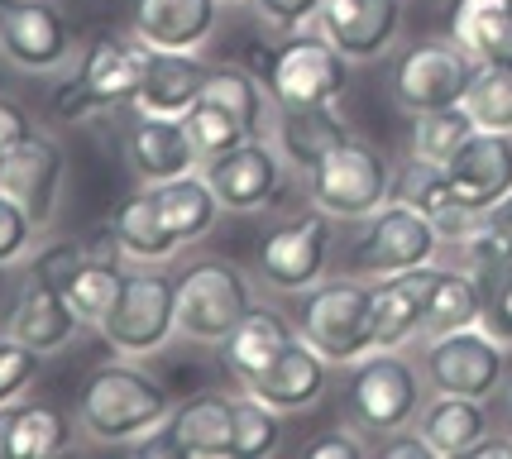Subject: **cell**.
<instances>
[{
	"label": "cell",
	"instance_id": "6da1fadb",
	"mask_svg": "<svg viewBox=\"0 0 512 459\" xmlns=\"http://www.w3.org/2000/svg\"><path fill=\"white\" fill-rule=\"evenodd\" d=\"M168 416H173L168 388L144 369H134L130 359L91 369L82 393H77V426L96 445H134L154 426H163Z\"/></svg>",
	"mask_w": 512,
	"mask_h": 459
},
{
	"label": "cell",
	"instance_id": "7a4b0ae2",
	"mask_svg": "<svg viewBox=\"0 0 512 459\" xmlns=\"http://www.w3.org/2000/svg\"><path fill=\"white\" fill-rule=\"evenodd\" d=\"M144 63H149V44L144 39H120V34H101L77 53V67L63 87L53 91V115L67 125H82L101 110L134 106L139 82H144Z\"/></svg>",
	"mask_w": 512,
	"mask_h": 459
},
{
	"label": "cell",
	"instance_id": "3957f363",
	"mask_svg": "<svg viewBox=\"0 0 512 459\" xmlns=\"http://www.w3.org/2000/svg\"><path fill=\"white\" fill-rule=\"evenodd\" d=\"M297 335L340 369L359 364L374 354V287L355 273L321 278L297 297Z\"/></svg>",
	"mask_w": 512,
	"mask_h": 459
},
{
	"label": "cell",
	"instance_id": "277c9868",
	"mask_svg": "<svg viewBox=\"0 0 512 459\" xmlns=\"http://www.w3.org/2000/svg\"><path fill=\"white\" fill-rule=\"evenodd\" d=\"M307 192L331 220H369L393 197V168L369 139L350 134L307 173Z\"/></svg>",
	"mask_w": 512,
	"mask_h": 459
},
{
	"label": "cell",
	"instance_id": "5b68a950",
	"mask_svg": "<svg viewBox=\"0 0 512 459\" xmlns=\"http://www.w3.org/2000/svg\"><path fill=\"white\" fill-rule=\"evenodd\" d=\"M178 335V278L158 273V263H139L125 273L120 302L101 326L106 350L120 359H149Z\"/></svg>",
	"mask_w": 512,
	"mask_h": 459
},
{
	"label": "cell",
	"instance_id": "8992f818",
	"mask_svg": "<svg viewBox=\"0 0 512 459\" xmlns=\"http://www.w3.org/2000/svg\"><path fill=\"white\" fill-rule=\"evenodd\" d=\"M441 244L446 240H441L436 220L422 216L417 206L388 201L369 220H359V235L350 240L340 263L355 278H388V273H407V268L436 263Z\"/></svg>",
	"mask_w": 512,
	"mask_h": 459
},
{
	"label": "cell",
	"instance_id": "52a82bcc",
	"mask_svg": "<svg viewBox=\"0 0 512 459\" xmlns=\"http://www.w3.org/2000/svg\"><path fill=\"white\" fill-rule=\"evenodd\" d=\"M254 311L249 278L230 259H197L178 278V335L192 345H221Z\"/></svg>",
	"mask_w": 512,
	"mask_h": 459
},
{
	"label": "cell",
	"instance_id": "ba28073f",
	"mask_svg": "<svg viewBox=\"0 0 512 459\" xmlns=\"http://www.w3.org/2000/svg\"><path fill=\"white\" fill-rule=\"evenodd\" d=\"M273 106H335L350 87V58L316 29V34H288L273 48V67L264 77Z\"/></svg>",
	"mask_w": 512,
	"mask_h": 459
},
{
	"label": "cell",
	"instance_id": "9c48e42d",
	"mask_svg": "<svg viewBox=\"0 0 512 459\" xmlns=\"http://www.w3.org/2000/svg\"><path fill=\"white\" fill-rule=\"evenodd\" d=\"M345 407H350V421L359 431L388 436V431L407 426L412 416L422 412V373L398 350L364 354L355 364V373H350Z\"/></svg>",
	"mask_w": 512,
	"mask_h": 459
},
{
	"label": "cell",
	"instance_id": "30bf717a",
	"mask_svg": "<svg viewBox=\"0 0 512 459\" xmlns=\"http://www.w3.org/2000/svg\"><path fill=\"white\" fill-rule=\"evenodd\" d=\"M474 72H479V63L455 39H426V44H412L398 53L388 91L407 115H426V110L460 106Z\"/></svg>",
	"mask_w": 512,
	"mask_h": 459
},
{
	"label": "cell",
	"instance_id": "8fae6325",
	"mask_svg": "<svg viewBox=\"0 0 512 459\" xmlns=\"http://www.w3.org/2000/svg\"><path fill=\"white\" fill-rule=\"evenodd\" d=\"M422 373L436 393L489 402V397L503 388L508 345H498L489 330H479V326L450 330V335H431L422 350Z\"/></svg>",
	"mask_w": 512,
	"mask_h": 459
},
{
	"label": "cell",
	"instance_id": "7c38bea8",
	"mask_svg": "<svg viewBox=\"0 0 512 459\" xmlns=\"http://www.w3.org/2000/svg\"><path fill=\"white\" fill-rule=\"evenodd\" d=\"M0 58L29 77H53L77 58L58 0H0Z\"/></svg>",
	"mask_w": 512,
	"mask_h": 459
},
{
	"label": "cell",
	"instance_id": "4fadbf2b",
	"mask_svg": "<svg viewBox=\"0 0 512 459\" xmlns=\"http://www.w3.org/2000/svg\"><path fill=\"white\" fill-rule=\"evenodd\" d=\"M259 278L273 292L302 297L307 287H316L331 268V216L326 211H307V216L283 220L278 230H268L259 244Z\"/></svg>",
	"mask_w": 512,
	"mask_h": 459
},
{
	"label": "cell",
	"instance_id": "5bb4252c",
	"mask_svg": "<svg viewBox=\"0 0 512 459\" xmlns=\"http://www.w3.org/2000/svg\"><path fill=\"white\" fill-rule=\"evenodd\" d=\"M283 168H288V158L278 153V144H268V139H245V144H235L230 153L221 158H211L206 163V182H211V192L221 197V211H235V216H254V211H264L278 201L283 192Z\"/></svg>",
	"mask_w": 512,
	"mask_h": 459
},
{
	"label": "cell",
	"instance_id": "9a60e30c",
	"mask_svg": "<svg viewBox=\"0 0 512 459\" xmlns=\"http://www.w3.org/2000/svg\"><path fill=\"white\" fill-rule=\"evenodd\" d=\"M120 153L130 163V173L144 182V187H158V182H173L182 173H197L201 153L187 134V120L178 115H144L134 110L120 130Z\"/></svg>",
	"mask_w": 512,
	"mask_h": 459
},
{
	"label": "cell",
	"instance_id": "2e32d148",
	"mask_svg": "<svg viewBox=\"0 0 512 459\" xmlns=\"http://www.w3.org/2000/svg\"><path fill=\"white\" fill-rule=\"evenodd\" d=\"M63 177H67V153L48 130H34L20 149L0 163V187L34 216L39 230H48L58 206H63Z\"/></svg>",
	"mask_w": 512,
	"mask_h": 459
},
{
	"label": "cell",
	"instance_id": "e0dca14e",
	"mask_svg": "<svg viewBox=\"0 0 512 459\" xmlns=\"http://www.w3.org/2000/svg\"><path fill=\"white\" fill-rule=\"evenodd\" d=\"M316 29L331 39L350 63H374L383 58L402 29L398 0H321Z\"/></svg>",
	"mask_w": 512,
	"mask_h": 459
},
{
	"label": "cell",
	"instance_id": "ac0fdd59",
	"mask_svg": "<svg viewBox=\"0 0 512 459\" xmlns=\"http://www.w3.org/2000/svg\"><path fill=\"white\" fill-rule=\"evenodd\" d=\"M446 177L455 197L484 216L493 201H503L512 192V134L474 130L465 139V149L446 163Z\"/></svg>",
	"mask_w": 512,
	"mask_h": 459
},
{
	"label": "cell",
	"instance_id": "d6986e66",
	"mask_svg": "<svg viewBox=\"0 0 512 459\" xmlns=\"http://www.w3.org/2000/svg\"><path fill=\"white\" fill-rule=\"evenodd\" d=\"M77 330H82V316L72 311L67 292L34 283V278L24 273L20 292H15V302H10V316H5V335L48 359V354L67 350V345L77 340Z\"/></svg>",
	"mask_w": 512,
	"mask_h": 459
},
{
	"label": "cell",
	"instance_id": "ffe728a7",
	"mask_svg": "<svg viewBox=\"0 0 512 459\" xmlns=\"http://www.w3.org/2000/svg\"><path fill=\"white\" fill-rule=\"evenodd\" d=\"M436 278V263L388 273L374 283V350H402L426 335V292Z\"/></svg>",
	"mask_w": 512,
	"mask_h": 459
},
{
	"label": "cell",
	"instance_id": "44dd1931",
	"mask_svg": "<svg viewBox=\"0 0 512 459\" xmlns=\"http://www.w3.org/2000/svg\"><path fill=\"white\" fill-rule=\"evenodd\" d=\"M326 383H331V359L321 350H312L302 335L292 340L288 350L278 354L273 364H268L254 383H245V393L264 397L268 407H278V412H307L316 407L321 397H326Z\"/></svg>",
	"mask_w": 512,
	"mask_h": 459
},
{
	"label": "cell",
	"instance_id": "7402d4cb",
	"mask_svg": "<svg viewBox=\"0 0 512 459\" xmlns=\"http://www.w3.org/2000/svg\"><path fill=\"white\" fill-rule=\"evenodd\" d=\"M221 24V0H134L130 34L149 48L197 53Z\"/></svg>",
	"mask_w": 512,
	"mask_h": 459
},
{
	"label": "cell",
	"instance_id": "603a6c76",
	"mask_svg": "<svg viewBox=\"0 0 512 459\" xmlns=\"http://www.w3.org/2000/svg\"><path fill=\"white\" fill-rule=\"evenodd\" d=\"M211 67L201 63L197 53H182V48H149V63H144V82L134 96L130 110L144 115H187L206 91Z\"/></svg>",
	"mask_w": 512,
	"mask_h": 459
},
{
	"label": "cell",
	"instance_id": "cb8c5ba5",
	"mask_svg": "<svg viewBox=\"0 0 512 459\" xmlns=\"http://www.w3.org/2000/svg\"><path fill=\"white\" fill-rule=\"evenodd\" d=\"M182 459H235V397L197 393L168 416Z\"/></svg>",
	"mask_w": 512,
	"mask_h": 459
},
{
	"label": "cell",
	"instance_id": "d4e9b609",
	"mask_svg": "<svg viewBox=\"0 0 512 459\" xmlns=\"http://www.w3.org/2000/svg\"><path fill=\"white\" fill-rule=\"evenodd\" d=\"M72 426L53 402H10L0 412V459H53L72 445Z\"/></svg>",
	"mask_w": 512,
	"mask_h": 459
},
{
	"label": "cell",
	"instance_id": "484cf974",
	"mask_svg": "<svg viewBox=\"0 0 512 459\" xmlns=\"http://www.w3.org/2000/svg\"><path fill=\"white\" fill-rule=\"evenodd\" d=\"M350 134H355L350 120H340L335 106H302V110L278 106V120H273V144L297 173H312L316 163Z\"/></svg>",
	"mask_w": 512,
	"mask_h": 459
},
{
	"label": "cell",
	"instance_id": "4316f807",
	"mask_svg": "<svg viewBox=\"0 0 512 459\" xmlns=\"http://www.w3.org/2000/svg\"><path fill=\"white\" fill-rule=\"evenodd\" d=\"M292 340H297V326H288V321H283L278 311H268V306H254L245 321L221 340V359L240 383H254L278 354L288 350Z\"/></svg>",
	"mask_w": 512,
	"mask_h": 459
},
{
	"label": "cell",
	"instance_id": "83f0119b",
	"mask_svg": "<svg viewBox=\"0 0 512 459\" xmlns=\"http://www.w3.org/2000/svg\"><path fill=\"white\" fill-rule=\"evenodd\" d=\"M450 39L465 48L474 63L512 67V0H455Z\"/></svg>",
	"mask_w": 512,
	"mask_h": 459
},
{
	"label": "cell",
	"instance_id": "f1b7e54d",
	"mask_svg": "<svg viewBox=\"0 0 512 459\" xmlns=\"http://www.w3.org/2000/svg\"><path fill=\"white\" fill-rule=\"evenodd\" d=\"M417 431H422L426 445L436 450V459H469V450L489 436V412H484V402H474V397L436 393L422 407V426H417Z\"/></svg>",
	"mask_w": 512,
	"mask_h": 459
},
{
	"label": "cell",
	"instance_id": "f546056e",
	"mask_svg": "<svg viewBox=\"0 0 512 459\" xmlns=\"http://www.w3.org/2000/svg\"><path fill=\"white\" fill-rule=\"evenodd\" d=\"M149 192H154V201H158L163 225L178 235V244L206 240V235L216 230V220H221V197L211 192L206 173H182V177H173V182L149 187Z\"/></svg>",
	"mask_w": 512,
	"mask_h": 459
},
{
	"label": "cell",
	"instance_id": "4dcf8cb0",
	"mask_svg": "<svg viewBox=\"0 0 512 459\" xmlns=\"http://www.w3.org/2000/svg\"><path fill=\"white\" fill-rule=\"evenodd\" d=\"M111 220H115V230H120V244H125V259L130 263H158V268H163V263L182 249L178 235L158 216V201L149 187L120 201V211H115Z\"/></svg>",
	"mask_w": 512,
	"mask_h": 459
},
{
	"label": "cell",
	"instance_id": "1f68e13d",
	"mask_svg": "<svg viewBox=\"0 0 512 459\" xmlns=\"http://www.w3.org/2000/svg\"><path fill=\"white\" fill-rule=\"evenodd\" d=\"M484 311V292L469 268H436L431 292H426V340L431 335H450V330L479 326Z\"/></svg>",
	"mask_w": 512,
	"mask_h": 459
},
{
	"label": "cell",
	"instance_id": "d6a6232c",
	"mask_svg": "<svg viewBox=\"0 0 512 459\" xmlns=\"http://www.w3.org/2000/svg\"><path fill=\"white\" fill-rule=\"evenodd\" d=\"M201 96H211L216 106H225L240 125H245L249 134H259L264 130V115H268V87L249 72L245 63H221V67H211V77H206V91Z\"/></svg>",
	"mask_w": 512,
	"mask_h": 459
},
{
	"label": "cell",
	"instance_id": "836d02e7",
	"mask_svg": "<svg viewBox=\"0 0 512 459\" xmlns=\"http://www.w3.org/2000/svg\"><path fill=\"white\" fill-rule=\"evenodd\" d=\"M474 130H479V125L465 115V106L426 110V115H412V139H407V149H412V158H422V163L446 168L450 158L465 149V139Z\"/></svg>",
	"mask_w": 512,
	"mask_h": 459
},
{
	"label": "cell",
	"instance_id": "e575fe53",
	"mask_svg": "<svg viewBox=\"0 0 512 459\" xmlns=\"http://www.w3.org/2000/svg\"><path fill=\"white\" fill-rule=\"evenodd\" d=\"M465 115L479 130L512 134V67L508 63H479L474 82L465 91Z\"/></svg>",
	"mask_w": 512,
	"mask_h": 459
},
{
	"label": "cell",
	"instance_id": "d590c367",
	"mask_svg": "<svg viewBox=\"0 0 512 459\" xmlns=\"http://www.w3.org/2000/svg\"><path fill=\"white\" fill-rule=\"evenodd\" d=\"M120 287H125V263H82L77 278L67 283V302L82 316V326L101 330L120 302Z\"/></svg>",
	"mask_w": 512,
	"mask_h": 459
},
{
	"label": "cell",
	"instance_id": "8d00e7d4",
	"mask_svg": "<svg viewBox=\"0 0 512 459\" xmlns=\"http://www.w3.org/2000/svg\"><path fill=\"white\" fill-rule=\"evenodd\" d=\"M278 445H283V412L254 393L235 397V459L278 455Z\"/></svg>",
	"mask_w": 512,
	"mask_h": 459
},
{
	"label": "cell",
	"instance_id": "74e56055",
	"mask_svg": "<svg viewBox=\"0 0 512 459\" xmlns=\"http://www.w3.org/2000/svg\"><path fill=\"white\" fill-rule=\"evenodd\" d=\"M187 120V134H192V144H197L201 163H211V158H221V153H230L235 144H245V139H254V134L230 115L225 106H216L211 96H201L197 106L182 115Z\"/></svg>",
	"mask_w": 512,
	"mask_h": 459
},
{
	"label": "cell",
	"instance_id": "f35d334b",
	"mask_svg": "<svg viewBox=\"0 0 512 459\" xmlns=\"http://www.w3.org/2000/svg\"><path fill=\"white\" fill-rule=\"evenodd\" d=\"M39 364H44V354L39 350H29V345H20V340L0 335V412H5L10 402H20V397L34 388Z\"/></svg>",
	"mask_w": 512,
	"mask_h": 459
},
{
	"label": "cell",
	"instance_id": "ab89813d",
	"mask_svg": "<svg viewBox=\"0 0 512 459\" xmlns=\"http://www.w3.org/2000/svg\"><path fill=\"white\" fill-rule=\"evenodd\" d=\"M34 235H44V230L34 225V216L24 211L20 201L0 187V268H15L20 259H29Z\"/></svg>",
	"mask_w": 512,
	"mask_h": 459
},
{
	"label": "cell",
	"instance_id": "60d3db41",
	"mask_svg": "<svg viewBox=\"0 0 512 459\" xmlns=\"http://www.w3.org/2000/svg\"><path fill=\"white\" fill-rule=\"evenodd\" d=\"M82 240H53L44 244V249H34L29 254V278L44 287H58V292H67V283L77 278V268H82Z\"/></svg>",
	"mask_w": 512,
	"mask_h": 459
},
{
	"label": "cell",
	"instance_id": "b9f144b4",
	"mask_svg": "<svg viewBox=\"0 0 512 459\" xmlns=\"http://www.w3.org/2000/svg\"><path fill=\"white\" fill-rule=\"evenodd\" d=\"M254 10H259V20L268 29H278V34H297V29H307L316 24V10H321V0H249Z\"/></svg>",
	"mask_w": 512,
	"mask_h": 459
},
{
	"label": "cell",
	"instance_id": "7bdbcfd3",
	"mask_svg": "<svg viewBox=\"0 0 512 459\" xmlns=\"http://www.w3.org/2000/svg\"><path fill=\"white\" fill-rule=\"evenodd\" d=\"M34 130H39V125L29 120V110H24L15 96H0V163H5L10 153L20 149V144H24V139H29Z\"/></svg>",
	"mask_w": 512,
	"mask_h": 459
},
{
	"label": "cell",
	"instance_id": "ee69618b",
	"mask_svg": "<svg viewBox=\"0 0 512 459\" xmlns=\"http://www.w3.org/2000/svg\"><path fill=\"white\" fill-rule=\"evenodd\" d=\"M82 259H87V263H125V244H120L115 220H106V225H91L87 235H82Z\"/></svg>",
	"mask_w": 512,
	"mask_h": 459
},
{
	"label": "cell",
	"instance_id": "f6af8a7d",
	"mask_svg": "<svg viewBox=\"0 0 512 459\" xmlns=\"http://www.w3.org/2000/svg\"><path fill=\"white\" fill-rule=\"evenodd\" d=\"M374 455H383V459H436V450L426 445L422 431H407V426H398V431H388V436L374 445Z\"/></svg>",
	"mask_w": 512,
	"mask_h": 459
},
{
	"label": "cell",
	"instance_id": "bcb514c9",
	"mask_svg": "<svg viewBox=\"0 0 512 459\" xmlns=\"http://www.w3.org/2000/svg\"><path fill=\"white\" fill-rule=\"evenodd\" d=\"M302 455L307 459H364L369 455V445H364L359 436H350V431H331V436H316Z\"/></svg>",
	"mask_w": 512,
	"mask_h": 459
},
{
	"label": "cell",
	"instance_id": "7dc6e473",
	"mask_svg": "<svg viewBox=\"0 0 512 459\" xmlns=\"http://www.w3.org/2000/svg\"><path fill=\"white\" fill-rule=\"evenodd\" d=\"M130 455H139V459H182V450H178V436H173V426L163 421V426H154L149 436H139L134 445H125Z\"/></svg>",
	"mask_w": 512,
	"mask_h": 459
},
{
	"label": "cell",
	"instance_id": "c3c4849f",
	"mask_svg": "<svg viewBox=\"0 0 512 459\" xmlns=\"http://www.w3.org/2000/svg\"><path fill=\"white\" fill-rule=\"evenodd\" d=\"M479 225H484L493 240H498V244H503V249L512 254V192H508L503 201H493L489 211H484V220H479Z\"/></svg>",
	"mask_w": 512,
	"mask_h": 459
},
{
	"label": "cell",
	"instance_id": "681fc988",
	"mask_svg": "<svg viewBox=\"0 0 512 459\" xmlns=\"http://www.w3.org/2000/svg\"><path fill=\"white\" fill-rule=\"evenodd\" d=\"M469 459H512V436H484L469 450Z\"/></svg>",
	"mask_w": 512,
	"mask_h": 459
},
{
	"label": "cell",
	"instance_id": "f907efd6",
	"mask_svg": "<svg viewBox=\"0 0 512 459\" xmlns=\"http://www.w3.org/2000/svg\"><path fill=\"white\" fill-rule=\"evenodd\" d=\"M508 421H512V393H508Z\"/></svg>",
	"mask_w": 512,
	"mask_h": 459
},
{
	"label": "cell",
	"instance_id": "816d5d0a",
	"mask_svg": "<svg viewBox=\"0 0 512 459\" xmlns=\"http://www.w3.org/2000/svg\"><path fill=\"white\" fill-rule=\"evenodd\" d=\"M221 5H240V0H221Z\"/></svg>",
	"mask_w": 512,
	"mask_h": 459
}]
</instances>
